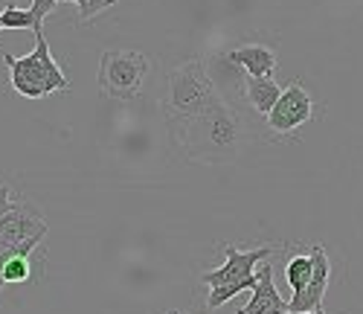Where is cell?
<instances>
[{
    "instance_id": "obj_1",
    "label": "cell",
    "mask_w": 363,
    "mask_h": 314,
    "mask_svg": "<svg viewBox=\"0 0 363 314\" xmlns=\"http://www.w3.org/2000/svg\"><path fill=\"white\" fill-rule=\"evenodd\" d=\"M169 134L192 163H233L245 151L250 129L218 93L195 117L172 122Z\"/></svg>"
},
{
    "instance_id": "obj_2",
    "label": "cell",
    "mask_w": 363,
    "mask_h": 314,
    "mask_svg": "<svg viewBox=\"0 0 363 314\" xmlns=\"http://www.w3.org/2000/svg\"><path fill=\"white\" fill-rule=\"evenodd\" d=\"M216 97H218V87L209 79L206 65L201 58H189L184 65H177L169 73V87H166V99H163L166 125L195 117Z\"/></svg>"
},
{
    "instance_id": "obj_3",
    "label": "cell",
    "mask_w": 363,
    "mask_h": 314,
    "mask_svg": "<svg viewBox=\"0 0 363 314\" xmlns=\"http://www.w3.org/2000/svg\"><path fill=\"white\" fill-rule=\"evenodd\" d=\"M6 67H9V79H12V87L15 93L26 99H44L47 93H55V90H67L70 82L67 76L62 73V67L55 65V58L50 53V44L44 38V29L35 33V50L23 55V58H15V55H4Z\"/></svg>"
},
{
    "instance_id": "obj_4",
    "label": "cell",
    "mask_w": 363,
    "mask_h": 314,
    "mask_svg": "<svg viewBox=\"0 0 363 314\" xmlns=\"http://www.w3.org/2000/svg\"><path fill=\"white\" fill-rule=\"evenodd\" d=\"M151 61L137 50H105L99 58V93L108 99L131 102L140 97Z\"/></svg>"
},
{
    "instance_id": "obj_5",
    "label": "cell",
    "mask_w": 363,
    "mask_h": 314,
    "mask_svg": "<svg viewBox=\"0 0 363 314\" xmlns=\"http://www.w3.org/2000/svg\"><path fill=\"white\" fill-rule=\"evenodd\" d=\"M314 114H317L314 99L308 97V90L302 87V82L294 79L288 87H282V97L277 99L274 108H270L264 122H267V131H274L279 137H291L296 129L311 122Z\"/></svg>"
},
{
    "instance_id": "obj_6",
    "label": "cell",
    "mask_w": 363,
    "mask_h": 314,
    "mask_svg": "<svg viewBox=\"0 0 363 314\" xmlns=\"http://www.w3.org/2000/svg\"><path fill=\"white\" fill-rule=\"evenodd\" d=\"M267 256H274L270 247H256V250H238L233 244H224V265L216 271H206L201 274V282L209 288H218V286H230V282H238L245 276L256 274V265L264 262Z\"/></svg>"
},
{
    "instance_id": "obj_7",
    "label": "cell",
    "mask_w": 363,
    "mask_h": 314,
    "mask_svg": "<svg viewBox=\"0 0 363 314\" xmlns=\"http://www.w3.org/2000/svg\"><path fill=\"white\" fill-rule=\"evenodd\" d=\"M33 236H47V224L41 218V210L29 201H18L4 218H0V254L9 247L23 244Z\"/></svg>"
},
{
    "instance_id": "obj_8",
    "label": "cell",
    "mask_w": 363,
    "mask_h": 314,
    "mask_svg": "<svg viewBox=\"0 0 363 314\" xmlns=\"http://www.w3.org/2000/svg\"><path fill=\"white\" fill-rule=\"evenodd\" d=\"M311 262H314L311 282L302 291L294 294V300L288 303V311H323V294L328 288V276H331V265H328L323 244L311 247Z\"/></svg>"
},
{
    "instance_id": "obj_9",
    "label": "cell",
    "mask_w": 363,
    "mask_h": 314,
    "mask_svg": "<svg viewBox=\"0 0 363 314\" xmlns=\"http://www.w3.org/2000/svg\"><path fill=\"white\" fill-rule=\"evenodd\" d=\"M259 282H256V288L250 291L253 297L247 300V305H241L235 314H282L288 311V303L279 297L277 286H274V265L264 262L259 271H256Z\"/></svg>"
},
{
    "instance_id": "obj_10",
    "label": "cell",
    "mask_w": 363,
    "mask_h": 314,
    "mask_svg": "<svg viewBox=\"0 0 363 314\" xmlns=\"http://www.w3.org/2000/svg\"><path fill=\"white\" fill-rule=\"evenodd\" d=\"M227 61L233 67L245 70V76H274L277 67V53L264 47V44H247V47H238L227 53Z\"/></svg>"
},
{
    "instance_id": "obj_11",
    "label": "cell",
    "mask_w": 363,
    "mask_h": 314,
    "mask_svg": "<svg viewBox=\"0 0 363 314\" xmlns=\"http://www.w3.org/2000/svg\"><path fill=\"white\" fill-rule=\"evenodd\" d=\"M282 97V87L277 85L274 76H247L245 79V99L253 108L256 117H267L270 108L277 105V99Z\"/></svg>"
},
{
    "instance_id": "obj_12",
    "label": "cell",
    "mask_w": 363,
    "mask_h": 314,
    "mask_svg": "<svg viewBox=\"0 0 363 314\" xmlns=\"http://www.w3.org/2000/svg\"><path fill=\"white\" fill-rule=\"evenodd\" d=\"M311 274H314V262H311V256H294L291 262H288V268H285V279H288V286H291V291L296 294V291H302L311 282Z\"/></svg>"
},
{
    "instance_id": "obj_13",
    "label": "cell",
    "mask_w": 363,
    "mask_h": 314,
    "mask_svg": "<svg viewBox=\"0 0 363 314\" xmlns=\"http://www.w3.org/2000/svg\"><path fill=\"white\" fill-rule=\"evenodd\" d=\"M0 21H4V29H33L35 33V18L29 9H18V6L6 4V9L0 12Z\"/></svg>"
},
{
    "instance_id": "obj_14",
    "label": "cell",
    "mask_w": 363,
    "mask_h": 314,
    "mask_svg": "<svg viewBox=\"0 0 363 314\" xmlns=\"http://www.w3.org/2000/svg\"><path fill=\"white\" fill-rule=\"evenodd\" d=\"M113 4L116 0H79V15H82V21H94L99 12H105Z\"/></svg>"
},
{
    "instance_id": "obj_15",
    "label": "cell",
    "mask_w": 363,
    "mask_h": 314,
    "mask_svg": "<svg viewBox=\"0 0 363 314\" xmlns=\"http://www.w3.org/2000/svg\"><path fill=\"white\" fill-rule=\"evenodd\" d=\"M55 6H58V0H33V6H29V12H33V18H35V33H41L44 18H47Z\"/></svg>"
},
{
    "instance_id": "obj_16",
    "label": "cell",
    "mask_w": 363,
    "mask_h": 314,
    "mask_svg": "<svg viewBox=\"0 0 363 314\" xmlns=\"http://www.w3.org/2000/svg\"><path fill=\"white\" fill-rule=\"evenodd\" d=\"M12 193H9V186L6 183H0V218H4L9 210H12Z\"/></svg>"
},
{
    "instance_id": "obj_17",
    "label": "cell",
    "mask_w": 363,
    "mask_h": 314,
    "mask_svg": "<svg viewBox=\"0 0 363 314\" xmlns=\"http://www.w3.org/2000/svg\"><path fill=\"white\" fill-rule=\"evenodd\" d=\"M282 314H325V311H282Z\"/></svg>"
},
{
    "instance_id": "obj_18",
    "label": "cell",
    "mask_w": 363,
    "mask_h": 314,
    "mask_svg": "<svg viewBox=\"0 0 363 314\" xmlns=\"http://www.w3.org/2000/svg\"><path fill=\"white\" fill-rule=\"evenodd\" d=\"M0 29H4V21H0Z\"/></svg>"
},
{
    "instance_id": "obj_19",
    "label": "cell",
    "mask_w": 363,
    "mask_h": 314,
    "mask_svg": "<svg viewBox=\"0 0 363 314\" xmlns=\"http://www.w3.org/2000/svg\"><path fill=\"white\" fill-rule=\"evenodd\" d=\"M169 314H177V311H169Z\"/></svg>"
},
{
    "instance_id": "obj_20",
    "label": "cell",
    "mask_w": 363,
    "mask_h": 314,
    "mask_svg": "<svg viewBox=\"0 0 363 314\" xmlns=\"http://www.w3.org/2000/svg\"><path fill=\"white\" fill-rule=\"evenodd\" d=\"M73 4H79V0H73Z\"/></svg>"
}]
</instances>
